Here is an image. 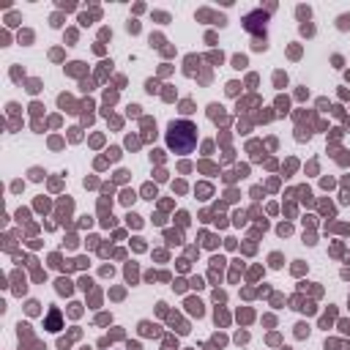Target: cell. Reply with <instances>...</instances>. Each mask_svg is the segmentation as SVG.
<instances>
[{"mask_svg":"<svg viewBox=\"0 0 350 350\" xmlns=\"http://www.w3.org/2000/svg\"><path fill=\"white\" fill-rule=\"evenodd\" d=\"M197 145V126L191 120H172L167 129V148L175 153H191Z\"/></svg>","mask_w":350,"mask_h":350,"instance_id":"1","label":"cell"}]
</instances>
